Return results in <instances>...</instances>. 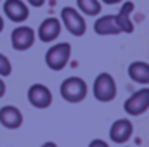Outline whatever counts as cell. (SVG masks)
<instances>
[{
	"instance_id": "9c48e42d",
	"label": "cell",
	"mask_w": 149,
	"mask_h": 147,
	"mask_svg": "<svg viewBox=\"0 0 149 147\" xmlns=\"http://www.w3.org/2000/svg\"><path fill=\"white\" fill-rule=\"evenodd\" d=\"M132 133H134V125L127 118L116 119L111 125V128H109V139H111V142H116V144L128 142V139L132 137Z\"/></svg>"
},
{
	"instance_id": "3957f363",
	"label": "cell",
	"mask_w": 149,
	"mask_h": 147,
	"mask_svg": "<svg viewBox=\"0 0 149 147\" xmlns=\"http://www.w3.org/2000/svg\"><path fill=\"white\" fill-rule=\"evenodd\" d=\"M92 94L95 97V101L99 102H111L114 101L118 88H116V81L109 73H99L94 80L92 85Z\"/></svg>"
},
{
	"instance_id": "4fadbf2b",
	"label": "cell",
	"mask_w": 149,
	"mask_h": 147,
	"mask_svg": "<svg viewBox=\"0 0 149 147\" xmlns=\"http://www.w3.org/2000/svg\"><path fill=\"white\" fill-rule=\"evenodd\" d=\"M128 78L139 85H149V64L144 61H134L128 66Z\"/></svg>"
},
{
	"instance_id": "8fae6325",
	"label": "cell",
	"mask_w": 149,
	"mask_h": 147,
	"mask_svg": "<svg viewBox=\"0 0 149 147\" xmlns=\"http://www.w3.org/2000/svg\"><path fill=\"white\" fill-rule=\"evenodd\" d=\"M0 125L7 130H17L23 125V112L16 106L0 107Z\"/></svg>"
},
{
	"instance_id": "2e32d148",
	"label": "cell",
	"mask_w": 149,
	"mask_h": 147,
	"mask_svg": "<svg viewBox=\"0 0 149 147\" xmlns=\"http://www.w3.org/2000/svg\"><path fill=\"white\" fill-rule=\"evenodd\" d=\"M10 73H12V64H10L9 57L0 54V76L3 78V76H9Z\"/></svg>"
},
{
	"instance_id": "8992f818",
	"label": "cell",
	"mask_w": 149,
	"mask_h": 147,
	"mask_svg": "<svg viewBox=\"0 0 149 147\" xmlns=\"http://www.w3.org/2000/svg\"><path fill=\"white\" fill-rule=\"evenodd\" d=\"M35 38H37V33L33 31V28L21 24V26H17V28L12 30V33H10V43H12L14 50L24 52V50H28V49L33 47Z\"/></svg>"
},
{
	"instance_id": "52a82bcc",
	"label": "cell",
	"mask_w": 149,
	"mask_h": 147,
	"mask_svg": "<svg viewBox=\"0 0 149 147\" xmlns=\"http://www.w3.org/2000/svg\"><path fill=\"white\" fill-rule=\"evenodd\" d=\"M26 95H28V102L37 109H47L52 104V92L42 83H33L28 88Z\"/></svg>"
},
{
	"instance_id": "44dd1931",
	"label": "cell",
	"mask_w": 149,
	"mask_h": 147,
	"mask_svg": "<svg viewBox=\"0 0 149 147\" xmlns=\"http://www.w3.org/2000/svg\"><path fill=\"white\" fill-rule=\"evenodd\" d=\"M40 147H59V146H57L56 142H43Z\"/></svg>"
},
{
	"instance_id": "7c38bea8",
	"label": "cell",
	"mask_w": 149,
	"mask_h": 147,
	"mask_svg": "<svg viewBox=\"0 0 149 147\" xmlns=\"http://www.w3.org/2000/svg\"><path fill=\"white\" fill-rule=\"evenodd\" d=\"M94 31L99 37H111V35H120L121 30L114 19V14H108V16H101L95 19L94 23Z\"/></svg>"
},
{
	"instance_id": "ba28073f",
	"label": "cell",
	"mask_w": 149,
	"mask_h": 147,
	"mask_svg": "<svg viewBox=\"0 0 149 147\" xmlns=\"http://www.w3.org/2000/svg\"><path fill=\"white\" fill-rule=\"evenodd\" d=\"M3 14L12 23H24L30 16V9H28V3H24L23 0H5Z\"/></svg>"
},
{
	"instance_id": "7402d4cb",
	"label": "cell",
	"mask_w": 149,
	"mask_h": 147,
	"mask_svg": "<svg viewBox=\"0 0 149 147\" xmlns=\"http://www.w3.org/2000/svg\"><path fill=\"white\" fill-rule=\"evenodd\" d=\"M2 31H3V17L0 16V33H2Z\"/></svg>"
},
{
	"instance_id": "30bf717a",
	"label": "cell",
	"mask_w": 149,
	"mask_h": 147,
	"mask_svg": "<svg viewBox=\"0 0 149 147\" xmlns=\"http://www.w3.org/2000/svg\"><path fill=\"white\" fill-rule=\"evenodd\" d=\"M61 35V21L57 17H47L40 23L37 31V37L43 42V43H50Z\"/></svg>"
},
{
	"instance_id": "5b68a950",
	"label": "cell",
	"mask_w": 149,
	"mask_h": 147,
	"mask_svg": "<svg viewBox=\"0 0 149 147\" xmlns=\"http://www.w3.org/2000/svg\"><path fill=\"white\" fill-rule=\"evenodd\" d=\"M123 109L130 116H141L149 109V88L144 87L137 92H134L123 104Z\"/></svg>"
},
{
	"instance_id": "e0dca14e",
	"label": "cell",
	"mask_w": 149,
	"mask_h": 147,
	"mask_svg": "<svg viewBox=\"0 0 149 147\" xmlns=\"http://www.w3.org/2000/svg\"><path fill=\"white\" fill-rule=\"evenodd\" d=\"M88 147H109V144L104 142V140H101V139H94V140L88 144Z\"/></svg>"
},
{
	"instance_id": "7a4b0ae2",
	"label": "cell",
	"mask_w": 149,
	"mask_h": 147,
	"mask_svg": "<svg viewBox=\"0 0 149 147\" xmlns=\"http://www.w3.org/2000/svg\"><path fill=\"white\" fill-rule=\"evenodd\" d=\"M70 57H71V45L68 42H61V43L52 45L47 50V54H45V64L52 71H61V69H64L68 66Z\"/></svg>"
},
{
	"instance_id": "9a60e30c",
	"label": "cell",
	"mask_w": 149,
	"mask_h": 147,
	"mask_svg": "<svg viewBox=\"0 0 149 147\" xmlns=\"http://www.w3.org/2000/svg\"><path fill=\"white\" fill-rule=\"evenodd\" d=\"M76 7H78V12L81 16L94 17V16L101 14V2L99 0H76Z\"/></svg>"
},
{
	"instance_id": "ffe728a7",
	"label": "cell",
	"mask_w": 149,
	"mask_h": 147,
	"mask_svg": "<svg viewBox=\"0 0 149 147\" xmlns=\"http://www.w3.org/2000/svg\"><path fill=\"white\" fill-rule=\"evenodd\" d=\"M99 2H102V3H106V5H114V3H120V2H123V0H99Z\"/></svg>"
},
{
	"instance_id": "5bb4252c",
	"label": "cell",
	"mask_w": 149,
	"mask_h": 147,
	"mask_svg": "<svg viewBox=\"0 0 149 147\" xmlns=\"http://www.w3.org/2000/svg\"><path fill=\"white\" fill-rule=\"evenodd\" d=\"M132 10H134V3H132V2H125V3L121 5L120 12L114 14V19H116V23H118L121 33H132V31H134V23H132V19H130Z\"/></svg>"
},
{
	"instance_id": "277c9868",
	"label": "cell",
	"mask_w": 149,
	"mask_h": 147,
	"mask_svg": "<svg viewBox=\"0 0 149 147\" xmlns=\"http://www.w3.org/2000/svg\"><path fill=\"white\" fill-rule=\"evenodd\" d=\"M61 21L64 28L73 35V37H83L87 31V23L85 17L74 9V7H63L61 9Z\"/></svg>"
},
{
	"instance_id": "d6986e66",
	"label": "cell",
	"mask_w": 149,
	"mask_h": 147,
	"mask_svg": "<svg viewBox=\"0 0 149 147\" xmlns=\"http://www.w3.org/2000/svg\"><path fill=\"white\" fill-rule=\"evenodd\" d=\"M30 5H33V7H42L43 3H45V0H26Z\"/></svg>"
},
{
	"instance_id": "ac0fdd59",
	"label": "cell",
	"mask_w": 149,
	"mask_h": 147,
	"mask_svg": "<svg viewBox=\"0 0 149 147\" xmlns=\"http://www.w3.org/2000/svg\"><path fill=\"white\" fill-rule=\"evenodd\" d=\"M5 92H7V87H5V81H3L2 76H0V99L5 95Z\"/></svg>"
},
{
	"instance_id": "6da1fadb",
	"label": "cell",
	"mask_w": 149,
	"mask_h": 147,
	"mask_svg": "<svg viewBox=\"0 0 149 147\" xmlns=\"http://www.w3.org/2000/svg\"><path fill=\"white\" fill-rule=\"evenodd\" d=\"M87 92H88L87 83H85V80L80 78V76H70V78H66V80L61 83V87H59L61 97H63L66 102H70V104H78V102H81V101L87 97Z\"/></svg>"
}]
</instances>
